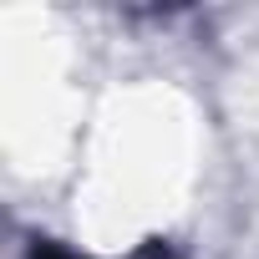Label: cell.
<instances>
[{
    "mask_svg": "<svg viewBox=\"0 0 259 259\" xmlns=\"http://www.w3.org/2000/svg\"><path fill=\"white\" fill-rule=\"evenodd\" d=\"M31 259H76V254H66V249H56V244H31Z\"/></svg>",
    "mask_w": 259,
    "mask_h": 259,
    "instance_id": "obj_1",
    "label": "cell"
}]
</instances>
